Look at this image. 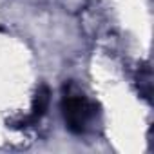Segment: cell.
<instances>
[{"mask_svg":"<svg viewBox=\"0 0 154 154\" xmlns=\"http://www.w3.org/2000/svg\"><path fill=\"white\" fill-rule=\"evenodd\" d=\"M62 107H63L65 123L72 132L85 131L89 120L93 118V105L80 91H67Z\"/></svg>","mask_w":154,"mask_h":154,"instance_id":"cell-1","label":"cell"}]
</instances>
